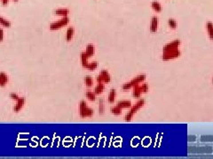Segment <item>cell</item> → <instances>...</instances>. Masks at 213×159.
I'll return each mask as SVG.
<instances>
[{
    "instance_id": "25",
    "label": "cell",
    "mask_w": 213,
    "mask_h": 159,
    "mask_svg": "<svg viewBox=\"0 0 213 159\" xmlns=\"http://www.w3.org/2000/svg\"><path fill=\"white\" fill-rule=\"evenodd\" d=\"M97 67H98V62H96V61L89 62L85 67V68L88 69L89 71H94Z\"/></svg>"
},
{
    "instance_id": "30",
    "label": "cell",
    "mask_w": 213,
    "mask_h": 159,
    "mask_svg": "<svg viewBox=\"0 0 213 159\" xmlns=\"http://www.w3.org/2000/svg\"><path fill=\"white\" fill-rule=\"evenodd\" d=\"M202 142H213V136H202Z\"/></svg>"
},
{
    "instance_id": "16",
    "label": "cell",
    "mask_w": 213,
    "mask_h": 159,
    "mask_svg": "<svg viewBox=\"0 0 213 159\" xmlns=\"http://www.w3.org/2000/svg\"><path fill=\"white\" fill-rule=\"evenodd\" d=\"M116 90L115 88H112L108 94V102H109V104H113V102L116 101Z\"/></svg>"
},
{
    "instance_id": "14",
    "label": "cell",
    "mask_w": 213,
    "mask_h": 159,
    "mask_svg": "<svg viewBox=\"0 0 213 159\" xmlns=\"http://www.w3.org/2000/svg\"><path fill=\"white\" fill-rule=\"evenodd\" d=\"M85 53L88 55L89 58L92 57V56H93L94 53H95V47H94V45L91 44V43L88 44L86 46V49H85Z\"/></svg>"
},
{
    "instance_id": "22",
    "label": "cell",
    "mask_w": 213,
    "mask_h": 159,
    "mask_svg": "<svg viewBox=\"0 0 213 159\" xmlns=\"http://www.w3.org/2000/svg\"><path fill=\"white\" fill-rule=\"evenodd\" d=\"M138 88H140V90L142 94H145V93H147L149 91V86L147 83L140 84V85H138Z\"/></svg>"
},
{
    "instance_id": "23",
    "label": "cell",
    "mask_w": 213,
    "mask_h": 159,
    "mask_svg": "<svg viewBox=\"0 0 213 159\" xmlns=\"http://www.w3.org/2000/svg\"><path fill=\"white\" fill-rule=\"evenodd\" d=\"M0 25L5 27H7V29L11 27V26H12L11 22L9 21L8 20H6V19H5L4 17H2V16H0Z\"/></svg>"
},
{
    "instance_id": "2",
    "label": "cell",
    "mask_w": 213,
    "mask_h": 159,
    "mask_svg": "<svg viewBox=\"0 0 213 159\" xmlns=\"http://www.w3.org/2000/svg\"><path fill=\"white\" fill-rule=\"evenodd\" d=\"M94 115V110L92 108L88 107L87 102L82 100L79 104V116L81 118H91Z\"/></svg>"
},
{
    "instance_id": "10",
    "label": "cell",
    "mask_w": 213,
    "mask_h": 159,
    "mask_svg": "<svg viewBox=\"0 0 213 159\" xmlns=\"http://www.w3.org/2000/svg\"><path fill=\"white\" fill-rule=\"evenodd\" d=\"M74 35H75V29L73 27H69L67 32H66V36H65V39L67 42H69L73 39Z\"/></svg>"
},
{
    "instance_id": "6",
    "label": "cell",
    "mask_w": 213,
    "mask_h": 159,
    "mask_svg": "<svg viewBox=\"0 0 213 159\" xmlns=\"http://www.w3.org/2000/svg\"><path fill=\"white\" fill-rule=\"evenodd\" d=\"M180 44H181L180 40H174L171 43H167L166 45L163 46V52H167V51H170L177 50V49H179Z\"/></svg>"
},
{
    "instance_id": "15",
    "label": "cell",
    "mask_w": 213,
    "mask_h": 159,
    "mask_svg": "<svg viewBox=\"0 0 213 159\" xmlns=\"http://www.w3.org/2000/svg\"><path fill=\"white\" fill-rule=\"evenodd\" d=\"M88 59H89V57H88V55L85 53V51H84V52H82V53H81V55H80V59H81V64H82V67H85H85L87 65V64L89 63V62H88Z\"/></svg>"
},
{
    "instance_id": "21",
    "label": "cell",
    "mask_w": 213,
    "mask_h": 159,
    "mask_svg": "<svg viewBox=\"0 0 213 159\" xmlns=\"http://www.w3.org/2000/svg\"><path fill=\"white\" fill-rule=\"evenodd\" d=\"M122 110H123L122 108H120L119 106L116 105L114 107H111L110 111H111V113H112V114H114L116 116H119V115L122 114Z\"/></svg>"
},
{
    "instance_id": "26",
    "label": "cell",
    "mask_w": 213,
    "mask_h": 159,
    "mask_svg": "<svg viewBox=\"0 0 213 159\" xmlns=\"http://www.w3.org/2000/svg\"><path fill=\"white\" fill-rule=\"evenodd\" d=\"M85 84L87 88H91L93 86V79H92L90 75L85 76Z\"/></svg>"
},
{
    "instance_id": "29",
    "label": "cell",
    "mask_w": 213,
    "mask_h": 159,
    "mask_svg": "<svg viewBox=\"0 0 213 159\" xmlns=\"http://www.w3.org/2000/svg\"><path fill=\"white\" fill-rule=\"evenodd\" d=\"M9 97H10L12 100H14V101H17L18 99H19L21 96L17 94V93H11L10 95H9Z\"/></svg>"
},
{
    "instance_id": "9",
    "label": "cell",
    "mask_w": 213,
    "mask_h": 159,
    "mask_svg": "<svg viewBox=\"0 0 213 159\" xmlns=\"http://www.w3.org/2000/svg\"><path fill=\"white\" fill-rule=\"evenodd\" d=\"M9 82V76L4 72H0V87L4 88Z\"/></svg>"
},
{
    "instance_id": "35",
    "label": "cell",
    "mask_w": 213,
    "mask_h": 159,
    "mask_svg": "<svg viewBox=\"0 0 213 159\" xmlns=\"http://www.w3.org/2000/svg\"><path fill=\"white\" fill-rule=\"evenodd\" d=\"M212 82H213V78H212Z\"/></svg>"
},
{
    "instance_id": "34",
    "label": "cell",
    "mask_w": 213,
    "mask_h": 159,
    "mask_svg": "<svg viewBox=\"0 0 213 159\" xmlns=\"http://www.w3.org/2000/svg\"><path fill=\"white\" fill-rule=\"evenodd\" d=\"M13 2H18L19 0H13Z\"/></svg>"
},
{
    "instance_id": "36",
    "label": "cell",
    "mask_w": 213,
    "mask_h": 159,
    "mask_svg": "<svg viewBox=\"0 0 213 159\" xmlns=\"http://www.w3.org/2000/svg\"><path fill=\"white\" fill-rule=\"evenodd\" d=\"M0 1H1V0H0Z\"/></svg>"
},
{
    "instance_id": "7",
    "label": "cell",
    "mask_w": 213,
    "mask_h": 159,
    "mask_svg": "<svg viewBox=\"0 0 213 159\" xmlns=\"http://www.w3.org/2000/svg\"><path fill=\"white\" fill-rule=\"evenodd\" d=\"M15 102H16V104L13 107V110L15 112V113H18V112H20L23 109V107L26 104V99L24 97H20Z\"/></svg>"
},
{
    "instance_id": "27",
    "label": "cell",
    "mask_w": 213,
    "mask_h": 159,
    "mask_svg": "<svg viewBox=\"0 0 213 159\" xmlns=\"http://www.w3.org/2000/svg\"><path fill=\"white\" fill-rule=\"evenodd\" d=\"M168 26L171 27V29H177V21H176L174 19H169L168 20Z\"/></svg>"
},
{
    "instance_id": "18",
    "label": "cell",
    "mask_w": 213,
    "mask_h": 159,
    "mask_svg": "<svg viewBox=\"0 0 213 159\" xmlns=\"http://www.w3.org/2000/svg\"><path fill=\"white\" fill-rule=\"evenodd\" d=\"M206 29L208 32L209 38L210 40H213V23L211 21H208L206 24Z\"/></svg>"
},
{
    "instance_id": "1",
    "label": "cell",
    "mask_w": 213,
    "mask_h": 159,
    "mask_svg": "<svg viewBox=\"0 0 213 159\" xmlns=\"http://www.w3.org/2000/svg\"><path fill=\"white\" fill-rule=\"evenodd\" d=\"M145 99H138V102L134 105H132V107L130 108V110L126 113V115L124 116V120L126 122H130L132 121L133 118V116L137 113V111L141 109L144 105H145Z\"/></svg>"
},
{
    "instance_id": "20",
    "label": "cell",
    "mask_w": 213,
    "mask_h": 159,
    "mask_svg": "<svg viewBox=\"0 0 213 159\" xmlns=\"http://www.w3.org/2000/svg\"><path fill=\"white\" fill-rule=\"evenodd\" d=\"M141 95H142V93L140 92V88H138V85L135 86V87L132 88V96H133L134 98L140 99V96H141Z\"/></svg>"
},
{
    "instance_id": "11",
    "label": "cell",
    "mask_w": 213,
    "mask_h": 159,
    "mask_svg": "<svg viewBox=\"0 0 213 159\" xmlns=\"http://www.w3.org/2000/svg\"><path fill=\"white\" fill-rule=\"evenodd\" d=\"M116 105L122 109H128V108H131L132 104V102L130 100H122V101L117 102Z\"/></svg>"
},
{
    "instance_id": "24",
    "label": "cell",
    "mask_w": 213,
    "mask_h": 159,
    "mask_svg": "<svg viewBox=\"0 0 213 159\" xmlns=\"http://www.w3.org/2000/svg\"><path fill=\"white\" fill-rule=\"evenodd\" d=\"M96 94L94 92L92 91H86L85 92V96L86 98L89 100V101H91V102H94L96 100Z\"/></svg>"
},
{
    "instance_id": "3",
    "label": "cell",
    "mask_w": 213,
    "mask_h": 159,
    "mask_svg": "<svg viewBox=\"0 0 213 159\" xmlns=\"http://www.w3.org/2000/svg\"><path fill=\"white\" fill-rule=\"evenodd\" d=\"M146 78V74H140V75H138L134 79H132L131 81L124 83V85L122 86V89L124 90V91H126V90H129V89H131V88H133L135 86L140 85V83H142L143 81H145Z\"/></svg>"
},
{
    "instance_id": "33",
    "label": "cell",
    "mask_w": 213,
    "mask_h": 159,
    "mask_svg": "<svg viewBox=\"0 0 213 159\" xmlns=\"http://www.w3.org/2000/svg\"><path fill=\"white\" fill-rule=\"evenodd\" d=\"M9 1H10V0H1V3H2V5H3L4 6H5V5H8Z\"/></svg>"
},
{
    "instance_id": "8",
    "label": "cell",
    "mask_w": 213,
    "mask_h": 159,
    "mask_svg": "<svg viewBox=\"0 0 213 159\" xmlns=\"http://www.w3.org/2000/svg\"><path fill=\"white\" fill-rule=\"evenodd\" d=\"M158 23H159L158 18H157L156 16L152 17L150 26H149V29L152 33H155L157 31V29H158Z\"/></svg>"
},
{
    "instance_id": "19",
    "label": "cell",
    "mask_w": 213,
    "mask_h": 159,
    "mask_svg": "<svg viewBox=\"0 0 213 159\" xmlns=\"http://www.w3.org/2000/svg\"><path fill=\"white\" fill-rule=\"evenodd\" d=\"M151 6L153 8V10L155 11L156 13H160L163 10V7H162L161 4L159 2H157V1H153L151 3Z\"/></svg>"
},
{
    "instance_id": "5",
    "label": "cell",
    "mask_w": 213,
    "mask_h": 159,
    "mask_svg": "<svg viewBox=\"0 0 213 159\" xmlns=\"http://www.w3.org/2000/svg\"><path fill=\"white\" fill-rule=\"evenodd\" d=\"M180 56H181V51L179 49H177V50L170 51L167 52H163L162 59L164 61H169V60H172L177 58H179Z\"/></svg>"
},
{
    "instance_id": "4",
    "label": "cell",
    "mask_w": 213,
    "mask_h": 159,
    "mask_svg": "<svg viewBox=\"0 0 213 159\" xmlns=\"http://www.w3.org/2000/svg\"><path fill=\"white\" fill-rule=\"evenodd\" d=\"M69 23V18L67 16V17H62L60 21H54L52 23L50 24V30L52 31H55V30H58V29H62L63 27L67 26L68 24Z\"/></svg>"
},
{
    "instance_id": "32",
    "label": "cell",
    "mask_w": 213,
    "mask_h": 159,
    "mask_svg": "<svg viewBox=\"0 0 213 159\" xmlns=\"http://www.w3.org/2000/svg\"><path fill=\"white\" fill-rule=\"evenodd\" d=\"M96 81H97V83H103V80H102V77H101L100 74H99V75L96 77Z\"/></svg>"
},
{
    "instance_id": "13",
    "label": "cell",
    "mask_w": 213,
    "mask_h": 159,
    "mask_svg": "<svg viewBox=\"0 0 213 159\" xmlns=\"http://www.w3.org/2000/svg\"><path fill=\"white\" fill-rule=\"evenodd\" d=\"M100 75L102 77V80H103V83L106 84V83H109L111 81V76L109 73L107 71V70H101L100 72Z\"/></svg>"
},
{
    "instance_id": "28",
    "label": "cell",
    "mask_w": 213,
    "mask_h": 159,
    "mask_svg": "<svg viewBox=\"0 0 213 159\" xmlns=\"http://www.w3.org/2000/svg\"><path fill=\"white\" fill-rule=\"evenodd\" d=\"M105 111V105H104V101L102 99H100L99 102V114H103Z\"/></svg>"
},
{
    "instance_id": "17",
    "label": "cell",
    "mask_w": 213,
    "mask_h": 159,
    "mask_svg": "<svg viewBox=\"0 0 213 159\" xmlns=\"http://www.w3.org/2000/svg\"><path fill=\"white\" fill-rule=\"evenodd\" d=\"M105 90V84L104 83H98L97 86L94 88V93L96 95H100L102 94Z\"/></svg>"
},
{
    "instance_id": "31",
    "label": "cell",
    "mask_w": 213,
    "mask_h": 159,
    "mask_svg": "<svg viewBox=\"0 0 213 159\" xmlns=\"http://www.w3.org/2000/svg\"><path fill=\"white\" fill-rule=\"evenodd\" d=\"M4 38H5V32H4V29L0 27V43L3 42Z\"/></svg>"
},
{
    "instance_id": "12",
    "label": "cell",
    "mask_w": 213,
    "mask_h": 159,
    "mask_svg": "<svg viewBox=\"0 0 213 159\" xmlns=\"http://www.w3.org/2000/svg\"><path fill=\"white\" fill-rule=\"evenodd\" d=\"M54 14L61 17H67L69 14V10L68 8H60L54 11Z\"/></svg>"
}]
</instances>
